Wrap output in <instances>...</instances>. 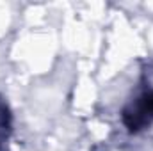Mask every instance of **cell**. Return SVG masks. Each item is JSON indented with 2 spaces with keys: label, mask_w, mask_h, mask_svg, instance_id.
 I'll list each match as a JSON object with an SVG mask.
<instances>
[{
  "label": "cell",
  "mask_w": 153,
  "mask_h": 151,
  "mask_svg": "<svg viewBox=\"0 0 153 151\" xmlns=\"http://www.w3.org/2000/svg\"><path fill=\"white\" fill-rule=\"evenodd\" d=\"M123 123L130 132H139L153 123V91L143 94L123 110Z\"/></svg>",
  "instance_id": "6da1fadb"
},
{
  "label": "cell",
  "mask_w": 153,
  "mask_h": 151,
  "mask_svg": "<svg viewBox=\"0 0 153 151\" xmlns=\"http://www.w3.org/2000/svg\"><path fill=\"white\" fill-rule=\"evenodd\" d=\"M11 133V114L4 103H0V148Z\"/></svg>",
  "instance_id": "7a4b0ae2"
}]
</instances>
